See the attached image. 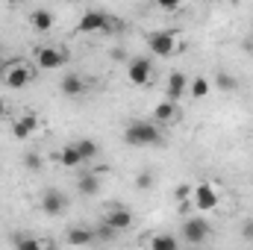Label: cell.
Masks as SVG:
<instances>
[{
    "label": "cell",
    "mask_w": 253,
    "mask_h": 250,
    "mask_svg": "<svg viewBox=\"0 0 253 250\" xmlns=\"http://www.w3.org/2000/svg\"><path fill=\"white\" fill-rule=\"evenodd\" d=\"M215 85H218L221 91H233L239 83H236V77H230V74H218V77H215Z\"/></svg>",
    "instance_id": "603a6c76"
},
{
    "label": "cell",
    "mask_w": 253,
    "mask_h": 250,
    "mask_svg": "<svg viewBox=\"0 0 253 250\" xmlns=\"http://www.w3.org/2000/svg\"><path fill=\"white\" fill-rule=\"evenodd\" d=\"M56 159L62 162L65 168H80V165H83V156H80L77 144H68V147H62V150L56 153Z\"/></svg>",
    "instance_id": "ac0fdd59"
},
{
    "label": "cell",
    "mask_w": 253,
    "mask_h": 250,
    "mask_svg": "<svg viewBox=\"0 0 253 250\" xmlns=\"http://www.w3.org/2000/svg\"><path fill=\"white\" fill-rule=\"evenodd\" d=\"M242 236H245V239H253V221H248V224H245V230H242Z\"/></svg>",
    "instance_id": "4316f807"
},
{
    "label": "cell",
    "mask_w": 253,
    "mask_h": 250,
    "mask_svg": "<svg viewBox=\"0 0 253 250\" xmlns=\"http://www.w3.org/2000/svg\"><path fill=\"white\" fill-rule=\"evenodd\" d=\"M135 186L141 188V191H144V188H153V174H150V171H141V174L135 177Z\"/></svg>",
    "instance_id": "cb8c5ba5"
},
{
    "label": "cell",
    "mask_w": 253,
    "mask_h": 250,
    "mask_svg": "<svg viewBox=\"0 0 253 250\" xmlns=\"http://www.w3.org/2000/svg\"><path fill=\"white\" fill-rule=\"evenodd\" d=\"M124 141L132 147H156V144H162V132L150 121H132L124 129Z\"/></svg>",
    "instance_id": "6da1fadb"
},
{
    "label": "cell",
    "mask_w": 253,
    "mask_h": 250,
    "mask_svg": "<svg viewBox=\"0 0 253 250\" xmlns=\"http://www.w3.org/2000/svg\"><path fill=\"white\" fill-rule=\"evenodd\" d=\"M103 224H109V227H115V230L121 233V230H126V227H132V212H129L126 206L112 203V206L103 212Z\"/></svg>",
    "instance_id": "9c48e42d"
},
{
    "label": "cell",
    "mask_w": 253,
    "mask_h": 250,
    "mask_svg": "<svg viewBox=\"0 0 253 250\" xmlns=\"http://www.w3.org/2000/svg\"><path fill=\"white\" fill-rule=\"evenodd\" d=\"M126 80H129L132 85H147V83L153 80V65H150V59L135 56L132 62L126 65Z\"/></svg>",
    "instance_id": "52a82bcc"
},
{
    "label": "cell",
    "mask_w": 253,
    "mask_h": 250,
    "mask_svg": "<svg viewBox=\"0 0 253 250\" xmlns=\"http://www.w3.org/2000/svg\"><path fill=\"white\" fill-rule=\"evenodd\" d=\"M0 65H3V53H0Z\"/></svg>",
    "instance_id": "f546056e"
},
{
    "label": "cell",
    "mask_w": 253,
    "mask_h": 250,
    "mask_svg": "<svg viewBox=\"0 0 253 250\" xmlns=\"http://www.w3.org/2000/svg\"><path fill=\"white\" fill-rule=\"evenodd\" d=\"M3 115H6V100L0 97V118H3Z\"/></svg>",
    "instance_id": "83f0119b"
},
{
    "label": "cell",
    "mask_w": 253,
    "mask_h": 250,
    "mask_svg": "<svg viewBox=\"0 0 253 250\" xmlns=\"http://www.w3.org/2000/svg\"><path fill=\"white\" fill-rule=\"evenodd\" d=\"M24 165L33 168V171H39V168H42V156H39V153H27V156H24Z\"/></svg>",
    "instance_id": "d4e9b609"
},
{
    "label": "cell",
    "mask_w": 253,
    "mask_h": 250,
    "mask_svg": "<svg viewBox=\"0 0 253 250\" xmlns=\"http://www.w3.org/2000/svg\"><path fill=\"white\" fill-rule=\"evenodd\" d=\"M156 3H159L162 9H168V12H174V9H180V3H183V0H156Z\"/></svg>",
    "instance_id": "484cf974"
},
{
    "label": "cell",
    "mask_w": 253,
    "mask_h": 250,
    "mask_svg": "<svg viewBox=\"0 0 253 250\" xmlns=\"http://www.w3.org/2000/svg\"><path fill=\"white\" fill-rule=\"evenodd\" d=\"M50 242H44V239H33V236H18L15 239V248L18 250H36V248H47Z\"/></svg>",
    "instance_id": "7402d4cb"
},
{
    "label": "cell",
    "mask_w": 253,
    "mask_h": 250,
    "mask_svg": "<svg viewBox=\"0 0 253 250\" xmlns=\"http://www.w3.org/2000/svg\"><path fill=\"white\" fill-rule=\"evenodd\" d=\"M65 209H68L65 191H59V188H47V191L42 194V212H44V215L56 218V215H62Z\"/></svg>",
    "instance_id": "ba28073f"
},
{
    "label": "cell",
    "mask_w": 253,
    "mask_h": 250,
    "mask_svg": "<svg viewBox=\"0 0 253 250\" xmlns=\"http://www.w3.org/2000/svg\"><path fill=\"white\" fill-rule=\"evenodd\" d=\"M74 144H77V150H80L83 162L97 159V141H91V138H80V141H74Z\"/></svg>",
    "instance_id": "ffe728a7"
},
{
    "label": "cell",
    "mask_w": 253,
    "mask_h": 250,
    "mask_svg": "<svg viewBox=\"0 0 253 250\" xmlns=\"http://www.w3.org/2000/svg\"><path fill=\"white\" fill-rule=\"evenodd\" d=\"M0 77H3V83H6L9 88H15V91L27 88V85L33 83V71L21 62V59H9V62L3 59V65H0Z\"/></svg>",
    "instance_id": "7a4b0ae2"
},
{
    "label": "cell",
    "mask_w": 253,
    "mask_h": 250,
    "mask_svg": "<svg viewBox=\"0 0 253 250\" xmlns=\"http://www.w3.org/2000/svg\"><path fill=\"white\" fill-rule=\"evenodd\" d=\"M186 91H189V77H186L183 71H174V74L168 77V97H171V100H180Z\"/></svg>",
    "instance_id": "5bb4252c"
},
{
    "label": "cell",
    "mask_w": 253,
    "mask_h": 250,
    "mask_svg": "<svg viewBox=\"0 0 253 250\" xmlns=\"http://www.w3.org/2000/svg\"><path fill=\"white\" fill-rule=\"evenodd\" d=\"M83 91H85V83H83L80 74H68L62 80V94L65 97H80Z\"/></svg>",
    "instance_id": "2e32d148"
},
{
    "label": "cell",
    "mask_w": 253,
    "mask_h": 250,
    "mask_svg": "<svg viewBox=\"0 0 253 250\" xmlns=\"http://www.w3.org/2000/svg\"><path fill=\"white\" fill-rule=\"evenodd\" d=\"M147 44H150V53H153V56L168 59V56H174V50H177V36H174L171 30H159V33H150V36H147Z\"/></svg>",
    "instance_id": "277c9868"
},
{
    "label": "cell",
    "mask_w": 253,
    "mask_h": 250,
    "mask_svg": "<svg viewBox=\"0 0 253 250\" xmlns=\"http://www.w3.org/2000/svg\"><path fill=\"white\" fill-rule=\"evenodd\" d=\"M30 27H33L36 33H50V30H53V12H50V9H36V12L30 15Z\"/></svg>",
    "instance_id": "9a60e30c"
},
{
    "label": "cell",
    "mask_w": 253,
    "mask_h": 250,
    "mask_svg": "<svg viewBox=\"0 0 253 250\" xmlns=\"http://www.w3.org/2000/svg\"><path fill=\"white\" fill-rule=\"evenodd\" d=\"M77 188H80V194H85V197L100 194V180H97V174H80Z\"/></svg>",
    "instance_id": "e0dca14e"
},
{
    "label": "cell",
    "mask_w": 253,
    "mask_h": 250,
    "mask_svg": "<svg viewBox=\"0 0 253 250\" xmlns=\"http://www.w3.org/2000/svg\"><path fill=\"white\" fill-rule=\"evenodd\" d=\"M94 239H97V236H94L91 230H85V227H80V230L74 227V230H68V236H65L68 245H91Z\"/></svg>",
    "instance_id": "d6986e66"
},
{
    "label": "cell",
    "mask_w": 253,
    "mask_h": 250,
    "mask_svg": "<svg viewBox=\"0 0 253 250\" xmlns=\"http://www.w3.org/2000/svg\"><path fill=\"white\" fill-rule=\"evenodd\" d=\"M189 91H191V97H206L212 91V83L206 77H194V80H189Z\"/></svg>",
    "instance_id": "44dd1931"
},
{
    "label": "cell",
    "mask_w": 253,
    "mask_h": 250,
    "mask_svg": "<svg viewBox=\"0 0 253 250\" xmlns=\"http://www.w3.org/2000/svg\"><path fill=\"white\" fill-rule=\"evenodd\" d=\"M144 245L150 250H177L180 242L171 236V233H153V236H144Z\"/></svg>",
    "instance_id": "4fadbf2b"
},
{
    "label": "cell",
    "mask_w": 253,
    "mask_h": 250,
    "mask_svg": "<svg viewBox=\"0 0 253 250\" xmlns=\"http://www.w3.org/2000/svg\"><path fill=\"white\" fill-rule=\"evenodd\" d=\"M183 239H186L189 245H203V242L209 239V224H206L203 218H189V221L183 224Z\"/></svg>",
    "instance_id": "30bf717a"
},
{
    "label": "cell",
    "mask_w": 253,
    "mask_h": 250,
    "mask_svg": "<svg viewBox=\"0 0 253 250\" xmlns=\"http://www.w3.org/2000/svg\"><path fill=\"white\" fill-rule=\"evenodd\" d=\"M36 126H39V118H36L33 112H24L21 118H15V121H12V135L24 141V138H30V135L36 132Z\"/></svg>",
    "instance_id": "8fae6325"
},
{
    "label": "cell",
    "mask_w": 253,
    "mask_h": 250,
    "mask_svg": "<svg viewBox=\"0 0 253 250\" xmlns=\"http://www.w3.org/2000/svg\"><path fill=\"white\" fill-rule=\"evenodd\" d=\"M112 24H109V15L106 12H97V9H88L83 18H80V24H77V33H83V36H94V33H106Z\"/></svg>",
    "instance_id": "5b68a950"
},
{
    "label": "cell",
    "mask_w": 253,
    "mask_h": 250,
    "mask_svg": "<svg viewBox=\"0 0 253 250\" xmlns=\"http://www.w3.org/2000/svg\"><path fill=\"white\" fill-rule=\"evenodd\" d=\"M153 118L159 121V124H174L177 118H180V106H177V100H162L156 109H153Z\"/></svg>",
    "instance_id": "7c38bea8"
},
{
    "label": "cell",
    "mask_w": 253,
    "mask_h": 250,
    "mask_svg": "<svg viewBox=\"0 0 253 250\" xmlns=\"http://www.w3.org/2000/svg\"><path fill=\"white\" fill-rule=\"evenodd\" d=\"M33 56H36V65L42 71H56V68H62L68 62V50L59 47V44H39Z\"/></svg>",
    "instance_id": "3957f363"
},
{
    "label": "cell",
    "mask_w": 253,
    "mask_h": 250,
    "mask_svg": "<svg viewBox=\"0 0 253 250\" xmlns=\"http://www.w3.org/2000/svg\"><path fill=\"white\" fill-rule=\"evenodd\" d=\"M218 188L212 186V183H197V186L191 188V203H194V209H200V212H212L215 206H218Z\"/></svg>",
    "instance_id": "8992f818"
},
{
    "label": "cell",
    "mask_w": 253,
    "mask_h": 250,
    "mask_svg": "<svg viewBox=\"0 0 253 250\" xmlns=\"http://www.w3.org/2000/svg\"><path fill=\"white\" fill-rule=\"evenodd\" d=\"M6 3H15V6H21V3H27V0H6Z\"/></svg>",
    "instance_id": "f1b7e54d"
}]
</instances>
